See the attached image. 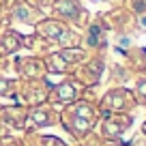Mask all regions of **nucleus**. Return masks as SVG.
Masks as SVG:
<instances>
[{
	"mask_svg": "<svg viewBox=\"0 0 146 146\" xmlns=\"http://www.w3.org/2000/svg\"><path fill=\"white\" fill-rule=\"evenodd\" d=\"M137 24H140L142 30H146V11H144V13H140V22H137Z\"/></svg>",
	"mask_w": 146,
	"mask_h": 146,
	"instance_id": "2",
	"label": "nucleus"
},
{
	"mask_svg": "<svg viewBox=\"0 0 146 146\" xmlns=\"http://www.w3.org/2000/svg\"><path fill=\"white\" fill-rule=\"evenodd\" d=\"M142 131H144V133H146V123H144V127H142Z\"/></svg>",
	"mask_w": 146,
	"mask_h": 146,
	"instance_id": "3",
	"label": "nucleus"
},
{
	"mask_svg": "<svg viewBox=\"0 0 146 146\" xmlns=\"http://www.w3.org/2000/svg\"><path fill=\"white\" fill-rule=\"evenodd\" d=\"M137 90H140L142 101H146V82H140V84H137Z\"/></svg>",
	"mask_w": 146,
	"mask_h": 146,
	"instance_id": "1",
	"label": "nucleus"
}]
</instances>
